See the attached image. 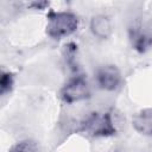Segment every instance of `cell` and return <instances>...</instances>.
I'll list each match as a JSON object with an SVG mask.
<instances>
[{
	"instance_id": "2",
	"label": "cell",
	"mask_w": 152,
	"mask_h": 152,
	"mask_svg": "<svg viewBox=\"0 0 152 152\" xmlns=\"http://www.w3.org/2000/svg\"><path fill=\"white\" fill-rule=\"evenodd\" d=\"M80 131L93 137H112L116 133L113 114L110 112L91 113L81 122Z\"/></svg>"
},
{
	"instance_id": "9",
	"label": "cell",
	"mask_w": 152,
	"mask_h": 152,
	"mask_svg": "<svg viewBox=\"0 0 152 152\" xmlns=\"http://www.w3.org/2000/svg\"><path fill=\"white\" fill-rule=\"evenodd\" d=\"M14 86V76L10 71H1L0 76V94L1 96L11 93Z\"/></svg>"
},
{
	"instance_id": "10",
	"label": "cell",
	"mask_w": 152,
	"mask_h": 152,
	"mask_svg": "<svg viewBox=\"0 0 152 152\" xmlns=\"http://www.w3.org/2000/svg\"><path fill=\"white\" fill-rule=\"evenodd\" d=\"M28 6L34 7V10H44L46 6H49V2H37V1H34V2H31Z\"/></svg>"
},
{
	"instance_id": "7",
	"label": "cell",
	"mask_w": 152,
	"mask_h": 152,
	"mask_svg": "<svg viewBox=\"0 0 152 152\" xmlns=\"http://www.w3.org/2000/svg\"><path fill=\"white\" fill-rule=\"evenodd\" d=\"M133 128L141 135L152 137V109H141L132 118Z\"/></svg>"
},
{
	"instance_id": "3",
	"label": "cell",
	"mask_w": 152,
	"mask_h": 152,
	"mask_svg": "<svg viewBox=\"0 0 152 152\" xmlns=\"http://www.w3.org/2000/svg\"><path fill=\"white\" fill-rule=\"evenodd\" d=\"M59 94L61 99L70 104L88 99L90 96V88L83 76H75L62 87Z\"/></svg>"
},
{
	"instance_id": "6",
	"label": "cell",
	"mask_w": 152,
	"mask_h": 152,
	"mask_svg": "<svg viewBox=\"0 0 152 152\" xmlns=\"http://www.w3.org/2000/svg\"><path fill=\"white\" fill-rule=\"evenodd\" d=\"M90 32L99 39H108L113 33V24L108 15L96 14L90 19L89 23Z\"/></svg>"
},
{
	"instance_id": "8",
	"label": "cell",
	"mask_w": 152,
	"mask_h": 152,
	"mask_svg": "<svg viewBox=\"0 0 152 152\" xmlns=\"http://www.w3.org/2000/svg\"><path fill=\"white\" fill-rule=\"evenodd\" d=\"M10 152H40V148L36 141L25 139L14 144L11 147Z\"/></svg>"
},
{
	"instance_id": "1",
	"label": "cell",
	"mask_w": 152,
	"mask_h": 152,
	"mask_svg": "<svg viewBox=\"0 0 152 152\" xmlns=\"http://www.w3.org/2000/svg\"><path fill=\"white\" fill-rule=\"evenodd\" d=\"M78 24V18L72 12L50 11L46 15V34L52 39H62L74 34Z\"/></svg>"
},
{
	"instance_id": "5",
	"label": "cell",
	"mask_w": 152,
	"mask_h": 152,
	"mask_svg": "<svg viewBox=\"0 0 152 152\" xmlns=\"http://www.w3.org/2000/svg\"><path fill=\"white\" fill-rule=\"evenodd\" d=\"M128 38L132 48L139 53H144L152 48V32L141 23H134L129 26Z\"/></svg>"
},
{
	"instance_id": "4",
	"label": "cell",
	"mask_w": 152,
	"mask_h": 152,
	"mask_svg": "<svg viewBox=\"0 0 152 152\" xmlns=\"http://www.w3.org/2000/svg\"><path fill=\"white\" fill-rule=\"evenodd\" d=\"M96 82L102 90L114 91L120 87L122 82L121 71L114 64L102 65L96 71Z\"/></svg>"
}]
</instances>
